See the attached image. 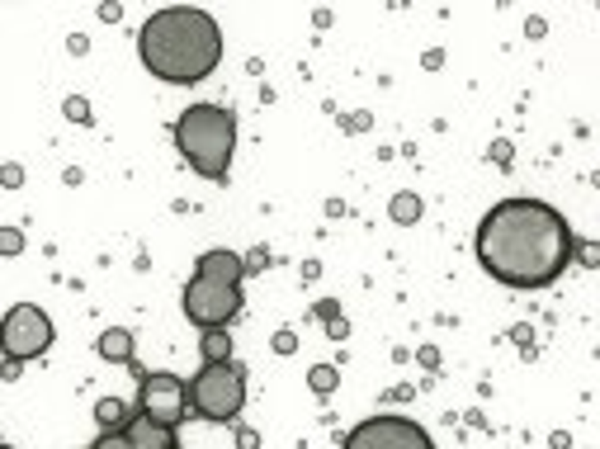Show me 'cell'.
Returning a JSON list of instances; mask_svg holds the SVG:
<instances>
[{"label": "cell", "mask_w": 600, "mask_h": 449, "mask_svg": "<svg viewBox=\"0 0 600 449\" xmlns=\"http://www.w3.org/2000/svg\"><path fill=\"white\" fill-rule=\"evenodd\" d=\"M340 449H435L430 436L407 416H369L359 421Z\"/></svg>", "instance_id": "8"}, {"label": "cell", "mask_w": 600, "mask_h": 449, "mask_svg": "<svg viewBox=\"0 0 600 449\" xmlns=\"http://www.w3.org/2000/svg\"><path fill=\"white\" fill-rule=\"evenodd\" d=\"M138 416H147V421L175 430L185 416H194V407H189V383L180 379V373H147L142 388H138Z\"/></svg>", "instance_id": "6"}, {"label": "cell", "mask_w": 600, "mask_h": 449, "mask_svg": "<svg viewBox=\"0 0 600 449\" xmlns=\"http://www.w3.org/2000/svg\"><path fill=\"white\" fill-rule=\"evenodd\" d=\"M308 383H312V393H336V383H340V369H332V365H317L308 373Z\"/></svg>", "instance_id": "15"}, {"label": "cell", "mask_w": 600, "mask_h": 449, "mask_svg": "<svg viewBox=\"0 0 600 449\" xmlns=\"http://www.w3.org/2000/svg\"><path fill=\"white\" fill-rule=\"evenodd\" d=\"M5 449H14V445H5Z\"/></svg>", "instance_id": "24"}, {"label": "cell", "mask_w": 600, "mask_h": 449, "mask_svg": "<svg viewBox=\"0 0 600 449\" xmlns=\"http://www.w3.org/2000/svg\"><path fill=\"white\" fill-rule=\"evenodd\" d=\"M473 256L497 284L511 289H548L577 256L567 218L544 199H506L477 222Z\"/></svg>", "instance_id": "1"}, {"label": "cell", "mask_w": 600, "mask_h": 449, "mask_svg": "<svg viewBox=\"0 0 600 449\" xmlns=\"http://www.w3.org/2000/svg\"><path fill=\"white\" fill-rule=\"evenodd\" d=\"M317 317H322V322H336V317H340V303H336V298H326V303H317Z\"/></svg>", "instance_id": "21"}, {"label": "cell", "mask_w": 600, "mask_h": 449, "mask_svg": "<svg viewBox=\"0 0 600 449\" xmlns=\"http://www.w3.org/2000/svg\"><path fill=\"white\" fill-rule=\"evenodd\" d=\"M199 275L213 279V284H232V289H236V279L246 275V261L236 256V251H204V256H199Z\"/></svg>", "instance_id": "9"}, {"label": "cell", "mask_w": 600, "mask_h": 449, "mask_svg": "<svg viewBox=\"0 0 600 449\" xmlns=\"http://www.w3.org/2000/svg\"><path fill=\"white\" fill-rule=\"evenodd\" d=\"M67 114L76 118V124H90V109H85V100H81V95H71V100H67Z\"/></svg>", "instance_id": "19"}, {"label": "cell", "mask_w": 600, "mask_h": 449, "mask_svg": "<svg viewBox=\"0 0 600 449\" xmlns=\"http://www.w3.org/2000/svg\"><path fill=\"white\" fill-rule=\"evenodd\" d=\"M577 261L596 269L600 265V242H577Z\"/></svg>", "instance_id": "18"}, {"label": "cell", "mask_w": 600, "mask_h": 449, "mask_svg": "<svg viewBox=\"0 0 600 449\" xmlns=\"http://www.w3.org/2000/svg\"><path fill=\"white\" fill-rule=\"evenodd\" d=\"M189 407L204 421H232L246 407V373L232 365H204L189 379Z\"/></svg>", "instance_id": "4"}, {"label": "cell", "mask_w": 600, "mask_h": 449, "mask_svg": "<svg viewBox=\"0 0 600 449\" xmlns=\"http://www.w3.org/2000/svg\"><path fill=\"white\" fill-rule=\"evenodd\" d=\"M95 350L104 359H114V365H128V359H132V332H128V326H109V332L95 341Z\"/></svg>", "instance_id": "10"}, {"label": "cell", "mask_w": 600, "mask_h": 449, "mask_svg": "<svg viewBox=\"0 0 600 449\" xmlns=\"http://www.w3.org/2000/svg\"><path fill=\"white\" fill-rule=\"evenodd\" d=\"M180 308H185V317L194 326H204V332H222V326L242 312V293H236L232 284H213V279L194 275L185 284V293H180Z\"/></svg>", "instance_id": "5"}, {"label": "cell", "mask_w": 600, "mask_h": 449, "mask_svg": "<svg viewBox=\"0 0 600 449\" xmlns=\"http://www.w3.org/2000/svg\"><path fill=\"white\" fill-rule=\"evenodd\" d=\"M236 445H242V449H260V436H256V430H236Z\"/></svg>", "instance_id": "22"}, {"label": "cell", "mask_w": 600, "mask_h": 449, "mask_svg": "<svg viewBox=\"0 0 600 449\" xmlns=\"http://www.w3.org/2000/svg\"><path fill=\"white\" fill-rule=\"evenodd\" d=\"M128 436H132V445H138V449H171V445H175V440H171L175 430L156 426V421H147V416H138V426H132Z\"/></svg>", "instance_id": "11"}, {"label": "cell", "mask_w": 600, "mask_h": 449, "mask_svg": "<svg viewBox=\"0 0 600 449\" xmlns=\"http://www.w3.org/2000/svg\"><path fill=\"white\" fill-rule=\"evenodd\" d=\"M175 147L204 180H228L236 152V118L222 104H189L175 124Z\"/></svg>", "instance_id": "3"}, {"label": "cell", "mask_w": 600, "mask_h": 449, "mask_svg": "<svg viewBox=\"0 0 600 449\" xmlns=\"http://www.w3.org/2000/svg\"><path fill=\"white\" fill-rule=\"evenodd\" d=\"M326 332H332V341H345V336H350V326H345V317H336V322H326Z\"/></svg>", "instance_id": "23"}, {"label": "cell", "mask_w": 600, "mask_h": 449, "mask_svg": "<svg viewBox=\"0 0 600 449\" xmlns=\"http://www.w3.org/2000/svg\"><path fill=\"white\" fill-rule=\"evenodd\" d=\"M138 57L156 81L194 85L222 62V28L208 10H194V5L156 10L138 34Z\"/></svg>", "instance_id": "2"}, {"label": "cell", "mask_w": 600, "mask_h": 449, "mask_svg": "<svg viewBox=\"0 0 600 449\" xmlns=\"http://www.w3.org/2000/svg\"><path fill=\"white\" fill-rule=\"evenodd\" d=\"M0 341H5V355H10V359H38L43 350L52 346V322H48V312L34 308V303L10 308L5 322H0Z\"/></svg>", "instance_id": "7"}, {"label": "cell", "mask_w": 600, "mask_h": 449, "mask_svg": "<svg viewBox=\"0 0 600 449\" xmlns=\"http://www.w3.org/2000/svg\"><path fill=\"white\" fill-rule=\"evenodd\" d=\"M95 421H100L104 430H118V426L128 421V407H124V402H118V397H100V407H95Z\"/></svg>", "instance_id": "13"}, {"label": "cell", "mask_w": 600, "mask_h": 449, "mask_svg": "<svg viewBox=\"0 0 600 449\" xmlns=\"http://www.w3.org/2000/svg\"><path fill=\"white\" fill-rule=\"evenodd\" d=\"M388 213H393V222H402V228H407V222L421 218V199H416V194H393Z\"/></svg>", "instance_id": "14"}, {"label": "cell", "mask_w": 600, "mask_h": 449, "mask_svg": "<svg viewBox=\"0 0 600 449\" xmlns=\"http://www.w3.org/2000/svg\"><path fill=\"white\" fill-rule=\"evenodd\" d=\"M275 350H279V355L298 350V336H293V332H275Z\"/></svg>", "instance_id": "20"}, {"label": "cell", "mask_w": 600, "mask_h": 449, "mask_svg": "<svg viewBox=\"0 0 600 449\" xmlns=\"http://www.w3.org/2000/svg\"><path fill=\"white\" fill-rule=\"evenodd\" d=\"M232 359V336L228 332H208L204 336V365H228Z\"/></svg>", "instance_id": "12"}, {"label": "cell", "mask_w": 600, "mask_h": 449, "mask_svg": "<svg viewBox=\"0 0 600 449\" xmlns=\"http://www.w3.org/2000/svg\"><path fill=\"white\" fill-rule=\"evenodd\" d=\"M95 449H138V445H132L128 430H104V436L95 440Z\"/></svg>", "instance_id": "16"}, {"label": "cell", "mask_w": 600, "mask_h": 449, "mask_svg": "<svg viewBox=\"0 0 600 449\" xmlns=\"http://www.w3.org/2000/svg\"><path fill=\"white\" fill-rule=\"evenodd\" d=\"M171 449H175V445H171Z\"/></svg>", "instance_id": "25"}, {"label": "cell", "mask_w": 600, "mask_h": 449, "mask_svg": "<svg viewBox=\"0 0 600 449\" xmlns=\"http://www.w3.org/2000/svg\"><path fill=\"white\" fill-rule=\"evenodd\" d=\"M0 251H5V256H20V251H24V232L20 228H0Z\"/></svg>", "instance_id": "17"}]
</instances>
